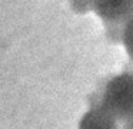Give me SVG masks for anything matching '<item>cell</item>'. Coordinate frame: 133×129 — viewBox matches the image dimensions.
I'll use <instances>...</instances> for the list:
<instances>
[{
    "mask_svg": "<svg viewBox=\"0 0 133 129\" xmlns=\"http://www.w3.org/2000/svg\"><path fill=\"white\" fill-rule=\"evenodd\" d=\"M79 129H119L117 120L102 106H92L82 116Z\"/></svg>",
    "mask_w": 133,
    "mask_h": 129,
    "instance_id": "3957f363",
    "label": "cell"
},
{
    "mask_svg": "<svg viewBox=\"0 0 133 129\" xmlns=\"http://www.w3.org/2000/svg\"><path fill=\"white\" fill-rule=\"evenodd\" d=\"M127 72H132V73H133V62L130 63V66L127 67Z\"/></svg>",
    "mask_w": 133,
    "mask_h": 129,
    "instance_id": "52a82bcc",
    "label": "cell"
},
{
    "mask_svg": "<svg viewBox=\"0 0 133 129\" xmlns=\"http://www.w3.org/2000/svg\"><path fill=\"white\" fill-rule=\"evenodd\" d=\"M122 43L124 45V49H126L130 60L133 62V16H130L129 19L123 23Z\"/></svg>",
    "mask_w": 133,
    "mask_h": 129,
    "instance_id": "277c9868",
    "label": "cell"
},
{
    "mask_svg": "<svg viewBox=\"0 0 133 129\" xmlns=\"http://www.w3.org/2000/svg\"><path fill=\"white\" fill-rule=\"evenodd\" d=\"M99 106L109 112L116 120L133 118V73L123 72L110 77L100 93Z\"/></svg>",
    "mask_w": 133,
    "mask_h": 129,
    "instance_id": "6da1fadb",
    "label": "cell"
},
{
    "mask_svg": "<svg viewBox=\"0 0 133 129\" xmlns=\"http://www.w3.org/2000/svg\"><path fill=\"white\" fill-rule=\"evenodd\" d=\"M70 7L76 13H87L93 10L92 0H70Z\"/></svg>",
    "mask_w": 133,
    "mask_h": 129,
    "instance_id": "5b68a950",
    "label": "cell"
},
{
    "mask_svg": "<svg viewBox=\"0 0 133 129\" xmlns=\"http://www.w3.org/2000/svg\"><path fill=\"white\" fill-rule=\"evenodd\" d=\"M122 129H133V118H130V119L124 120V122H123V126H122Z\"/></svg>",
    "mask_w": 133,
    "mask_h": 129,
    "instance_id": "8992f818",
    "label": "cell"
},
{
    "mask_svg": "<svg viewBox=\"0 0 133 129\" xmlns=\"http://www.w3.org/2000/svg\"><path fill=\"white\" fill-rule=\"evenodd\" d=\"M92 7L104 23H124L133 13V0H92Z\"/></svg>",
    "mask_w": 133,
    "mask_h": 129,
    "instance_id": "7a4b0ae2",
    "label": "cell"
}]
</instances>
